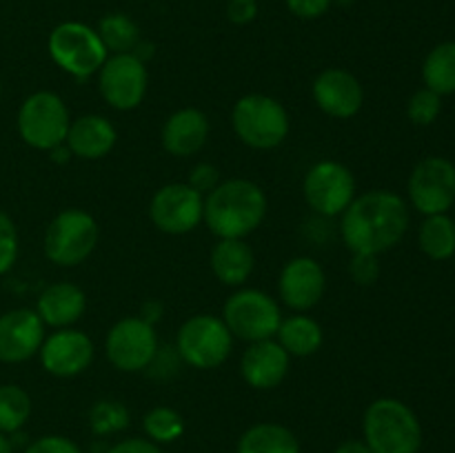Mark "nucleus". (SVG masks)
<instances>
[{
  "label": "nucleus",
  "mask_w": 455,
  "mask_h": 453,
  "mask_svg": "<svg viewBox=\"0 0 455 453\" xmlns=\"http://www.w3.org/2000/svg\"><path fill=\"white\" fill-rule=\"evenodd\" d=\"M409 229V207L403 195L387 189H373L355 195L340 216V235L351 253L389 251Z\"/></svg>",
  "instance_id": "f257e3e1"
},
{
  "label": "nucleus",
  "mask_w": 455,
  "mask_h": 453,
  "mask_svg": "<svg viewBox=\"0 0 455 453\" xmlns=\"http://www.w3.org/2000/svg\"><path fill=\"white\" fill-rule=\"evenodd\" d=\"M267 194L258 182L247 178L222 180L212 194L204 195L203 222L218 240L247 238L262 226L267 218Z\"/></svg>",
  "instance_id": "f03ea898"
},
{
  "label": "nucleus",
  "mask_w": 455,
  "mask_h": 453,
  "mask_svg": "<svg viewBox=\"0 0 455 453\" xmlns=\"http://www.w3.org/2000/svg\"><path fill=\"white\" fill-rule=\"evenodd\" d=\"M363 440L371 453H418L422 425L403 400L378 398L364 409Z\"/></svg>",
  "instance_id": "7ed1b4c3"
},
{
  "label": "nucleus",
  "mask_w": 455,
  "mask_h": 453,
  "mask_svg": "<svg viewBox=\"0 0 455 453\" xmlns=\"http://www.w3.org/2000/svg\"><path fill=\"white\" fill-rule=\"evenodd\" d=\"M231 127L249 149L271 151L289 136V114L283 102L267 93H247L231 109Z\"/></svg>",
  "instance_id": "20e7f679"
},
{
  "label": "nucleus",
  "mask_w": 455,
  "mask_h": 453,
  "mask_svg": "<svg viewBox=\"0 0 455 453\" xmlns=\"http://www.w3.org/2000/svg\"><path fill=\"white\" fill-rule=\"evenodd\" d=\"M100 226L84 209H62L52 218L43 235V251L52 265L78 266L96 251Z\"/></svg>",
  "instance_id": "39448f33"
},
{
  "label": "nucleus",
  "mask_w": 455,
  "mask_h": 453,
  "mask_svg": "<svg viewBox=\"0 0 455 453\" xmlns=\"http://www.w3.org/2000/svg\"><path fill=\"white\" fill-rule=\"evenodd\" d=\"M220 318L225 320L234 340L251 345V342L275 338L284 315L280 311V302L269 293L260 289L240 287L227 298Z\"/></svg>",
  "instance_id": "423d86ee"
},
{
  "label": "nucleus",
  "mask_w": 455,
  "mask_h": 453,
  "mask_svg": "<svg viewBox=\"0 0 455 453\" xmlns=\"http://www.w3.org/2000/svg\"><path fill=\"white\" fill-rule=\"evenodd\" d=\"M47 49L52 60L65 74L78 80L96 76L109 58V52L102 44L98 31L76 20H67L53 27L47 40Z\"/></svg>",
  "instance_id": "0eeeda50"
},
{
  "label": "nucleus",
  "mask_w": 455,
  "mask_h": 453,
  "mask_svg": "<svg viewBox=\"0 0 455 453\" xmlns=\"http://www.w3.org/2000/svg\"><path fill=\"white\" fill-rule=\"evenodd\" d=\"M234 349V336L220 315L198 314L187 318L176 333L178 358L191 369H218Z\"/></svg>",
  "instance_id": "6e6552de"
},
{
  "label": "nucleus",
  "mask_w": 455,
  "mask_h": 453,
  "mask_svg": "<svg viewBox=\"0 0 455 453\" xmlns=\"http://www.w3.org/2000/svg\"><path fill=\"white\" fill-rule=\"evenodd\" d=\"M71 115L69 107L58 93L34 91L22 100L16 115L18 136L38 151H52L67 140Z\"/></svg>",
  "instance_id": "1a4fd4ad"
},
{
  "label": "nucleus",
  "mask_w": 455,
  "mask_h": 453,
  "mask_svg": "<svg viewBox=\"0 0 455 453\" xmlns=\"http://www.w3.org/2000/svg\"><path fill=\"white\" fill-rule=\"evenodd\" d=\"M158 336L156 327L142 320L140 315L120 318L107 331L105 355L114 369L123 373L147 371L158 354Z\"/></svg>",
  "instance_id": "9d476101"
},
{
  "label": "nucleus",
  "mask_w": 455,
  "mask_h": 453,
  "mask_svg": "<svg viewBox=\"0 0 455 453\" xmlns=\"http://www.w3.org/2000/svg\"><path fill=\"white\" fill-rule=\"evenodd\" d=\"M302 194L315 216H342L355 198L354 171L338 160H320L305 173Z\"/></svg>",
  "instance_id": "9b49d317"
},
{
  "label": "nucleus",
  "mask_w": 455,
  "mask_h": 453,
  "mask_svg": "<svg viewBox=\"0 0 455 453\" xmlns=\"http://www.w3.org/2000/svg\"><path fill=\"white\" fill-rule=\"evenodd\" d=\"M149 87L147 65L133 53H111L98 71V91L116 111H133L145 100Z\"/></svg>",
  "instance_id": "f8f14e48"
},
{
  "label": "nucleus",
  "mask_w": 455,
  "mask_h": 453,
  "mask_svg": "<svg viewBox=\"0 0 455 453\" xmlns=\"http://www.w3.org/2000/svg\"><path fill=\"white\" fill-rule=\"evenodd\" d=\"M204 213V195L187 182L163 185L149 200V220L167 235L191 234L200 226Z\"/></svg>",
  "instance_id": "ddd939ff"
},
{
  "label": "nucleus",
  "mask_w": 455,
  "mask_h": 453,
  "mask_svg": "<svg viewBox=\"0 0 455 453\" xmlns=\"http://www.w3.org/2000/svg\"><path fill=\"white\" fill-rule=\"evenodd\" d=\"M407 191L413 209L425 216L447 213L455 203V164L440 155L420 160L409 176Z\"/></svg>",
  "instance_id": "4468645a"
},
{
  "label": "nucleus",
  "mask_w": 455,
  "mask_h": 453,
  "mask_svg": "<svg viewBox=\"0 0 455 453\" xmlns=\"http://www.w3.org/2000/svg\"><path fill=\"white\" fill-rule=\"evenodd\" d=\"M96 355L93 340L74 327L53 329L38 351L40 364L53 378H76L87 371Z\"/></svg>",
  "instance_id": "2eb2a0df"
},
{
  "label": "nucleus",
  "mask_w": 455,
  "mask_h": 453,
  "mask_svg": "<svg viewBox=\"0 0 455 453\" xmlns=\"http://www.w3.org/2000/svg\"><path fill=\"white\" fill-rule=\"evenodd\" d=\"M327 291V275L320 262L309 256H296L280 269L278 296L296 314H307L320 305Z\"/></svg>",
  "instance_id": "dca6fc26"
},
{
  "label": "nucleus",
  "mask_w": 455,
  "mask_h": 453,
  "mask_svg": "<svg viewBox=\"0 0 455 453\" xmlns=\"http://www.w3.org/2000/svg\"><path fill=\"white\" fill-rule=\"evenodd\" d=\"M311 96L323 114L336 120L354 118L364 105V89L360 80L340 67L320 71L311 84Z\"/></svg>",
  "instance_id": "f3484780"
},
{
  "label": "nucleus",
  "mask_w": 455,
  "mask_h": 453,
  "mask_svg": "<svg viewBox=\"0 0 455 453\" xmlns=\"http://www.w3.org/2000/svg\"><path fill=\"white\" fill-rule=\"evenodd\" d=\"M44 322L36 309L4 311L0 315V362L20 364L38 355L44 340Z\"/></svg>",
  "instance_id": "a211bd4d"
},
{
  "label": "nucleus",
  "mask_w": 455,
  "mask_h": 453,
  "mask_svg": "<svg viewBox=\"0 0 455 453\" xmlns=\"http://www.w3.org/2000/svg\"><path fill=\"white\" fill-rule=\"evenodd\" d=\"M289 367L291 355L278 345L275 338L251 342L240 358V376L256 391H271L283 385Z\"/></svg>",
  "instance_id": "6ab92c4d"
},
{
  "label": "nucleus",
  "mask_w": 455,
  "mask_h": 453,
  "mask_svg": "<svg viewBox=\"0 0 455 453\" xmlns=\"http://www.w3.org/2000/svg\"><path fill=\"white\" fill-rule=\"evenodd\" d=\"M209 133H212V124H209L207 114L196 107H182L167 115L163 131H160V140L169 155L189 158V155L203 151L209 140Z\"/></svg>",
  "instance_id": "aec40b11"
},
{
  "label": "nucleus",
  "mask_w": 455,
  "mask_h": 453,
  "mask_svg": "<svg viewBox=\"0 0 455 453\" xmlns=\"http://www.w3.org/2000/svg\"><path fill=\"white\" fill-rule=\"evenodd\" d=\"M118 142V129L100 114H84L71 120L65 145L71 155L80 160H102L114 151Z\"/></svg>",
  "instance_id": "412c9836"
},
{
  "label": "nucleus",
  "mask_w": 455,
  "mask_h": 453,
  "mask_svg": "<svg viewBox=\"0 0 455 453\" xmlns=\"http://www.w3.org/2000/svg\"><path fill=\"white\" fill-rule=\"evenodd\" d=\"M87 311V293L74 282H53L43 289L36 302V314L44 327H74Z\"/></svg>",
  "instance_id": "4be33fe9"
},
{
  "label": "nucleus",
  "mask_w": 455,
  "mask_h": 453,
  "mask_svg": "<svg viewBox=\"0 0 455 453\" xmlns=\"http://www.w3.org/2000/svg\"><path fill=\"white\" fill-rule=\"evenodd\" d=\"M209 266L225 287H243L256 269V256L243 238H220L209 253Z\"/></svg>",
  "instance_id": "5701e85b"
},
{
  "label": "nucleus",
  "mask_w": 455,
  "mask_h": 453,
  "mask_svg": "<svg viewBox=\"0 0 455 453\" xmlns=\"http://www.w3.org/2000/svg\"><path fill=\"white\" fill-rule=\"evenodd\" d=\"M275 340L291 358H309L320 351L324 333L318 320L307 314H293L283 318Z\"/></svg>",
  "instance_id": "b1692460"
},
{
  "label": "nucleus",
  "mask_w": 455,
  "mask_h": 453,
  "mask_svg": "<svg viewBox=\"0 0 455 453\" xmlns=\"http://www.w3.org/2000/svg\"><path fill=\"white\" fill-rule=\"evenodd\" d=\"M235 453H300V440L280 422H258L240 435Z\"/></svg>",
  "instance_id": "393cba45"
},
{
  "label": "nucleus",
  "mask_w": 455,
  "mask_h": 453,
  "mask_svg": "<svg viewBox=\"0 0 455 453\" xmlns=\"http://www.w3.org/2000/svg\"><path fill=\"white\" fill-rule=\"evenodd\" d=\"M418 242L431 260H449L455 253V222L447 213L427 216L418 234Z\"/></svg>",
  "instance_id": "a878e982"
},
{
  "label": "nucleus",
  "mask_w": 455,
  "mask_h": 453,
  "mask_svg": "<svg viewBox=\"0 0 455 453\" xmlns=\"http://www.w3.org/2000/svg\"><path fill=\"white\" fill-rule=\"evenodd\" d=\"M425 87L438 96L455 93V43H443L429 52L422 65Z\"/></svg>",
  "instance_id": "bb28decb"
},
{
  "label": "nucleus",
  "mask_w": 455,
  "mask_h": 453,
  "mask_svg": "<svg viewBox=\"0 0 455 453\" xmlns=\"http://www.w3.org/2000/svg\"><path fill=\"white\" fill-rule=\"evenodd\" d=\"M34 402L20 385H0V433H20L29 422Z\"/></svg>",
  "instance_id": "cd10ccee"
},
{
  "label": "nucleus",
  "mask_w": 455,
  "mask_h": 453,
  "mask_svg": "<svg viewBox=\"0 0 455 453\" xmlns=\"http://www.w3.org/2000/svg\"><path fill=\"white\" fill-rule=\"evenodd\" d=\"M96 31L109 56L111 53H133V49L142 40L136 20L127 13H107L105 18H100Z\"/></svg>",
  "instance_id": "c85d7f7f"
},
{
  "label": "nucleus",
  "mask_w": 455,
  "mask_h": 453,
  "mask_svg": "<svg viewBox=\"0 0 455 453\" xmlns=\"http://www.w3.org/2000/svg\"><path fill=\"white\" fill-rule=\"evenodd\" d=\"M142 429H145V438H149L156 444H172L182 438L185 433V417L172 407L149 409L142 417Z\"/></svg>",
  "instance_id": "c756f323"
},
{
  "label": "nucleus",
  "mask_w": 455,
  "mask_h": 453,
  "mask_svg": "<svg viewBox=\"0 0 455 453\" xmlns=\"http://www.w3.org/2000/svg\"><path fill=\"white\" fill-rule=\"evenodd\" d=\"M89 420V429L93 431V435H100V438H107V435L120 433L129 426V409L124 407L120 400H98L93 402V407L89 409L87 413Z\"/></svg>",
  "instance_id": "7c9ffc66"
},
{
  "label": "nucleus",
  "mask_w": 455,
  "mask_h": 453,
  "mask_svg": "<svg viewBox=\"0 0 455 453\" xmlns=\"http://www.w3.org/2000/svg\"><path fill=\"white\" fill-rule=\"evenodd\" d=\"M440 111H443V96H438L431 89H420L409 98L407 115L413 124L418 127H429L438 120Z\"/></svg>",
  "instance_id": "2f4dec72"
},
{
  "label": "nucleus",
  "mask_w": 455,
  "mask_h": 453,
  "mask_svg": "<svg viewBox=\"0 0 455 453\" xmlns=\"http://www.w3.org/2000/svg\"><path fill=\"white\" fill-rule=\"evenodd\" d=\"M18 253H20V235H18L16 222L0 209V275L13 269Z\"/></svg>",
  "instance_id": "473e14b6"
},
{
  "label": "nucleus",
  "mask_w": 455,
  "mask_h": 453,
  "mask_svg": "<svg viewBox=\"0 0 455 453\" xmlns=\"http://www.w3.org/2000/svg\"><path fill=\"white\" fill-rule=\"evenodd\" d=\"M349 275L358 287H371L380 278V260L373 253H351Z\"/></svg>",
  "instance_id": "72a5a7b5"
},
{
  "label": "nucleus",
  "mask_w": 455,
  "mask_h": 453,
  "mask_svg": "<svg viewBox=\"0 0 455 453\" xmlns=\"http://www.w3.org/2000/svg\"><path fill=\"white\" fill-rule=\"evenodd\" d=\"M22 453H83V449H80L78 442L67 438V435L52 433L31 440Z\"/></svg>",
  "instance_id": "f704fd0d"
},
{
  "label": "nucleus",
  "mask_w": 455,
  "mask_h": 453,
  "mask_svg": "<svg viewBox=\"0 0 455 453\" xmlns=\"http://www.w3.org/2000/svg\"><path fill=\"white\" fill-rule=\"evenodd\" d=\"M220 171H218L216 164L212 163H198L191 167L189 171V178H187V185L191 187V189L198 191L200 195H207L212 194L213 189H216L218 185H220Z\"/></svg>",
  "instance_id": "c9c22d12"
},
{
  "label": "nucleus",
  "mask_w": 455,
  "mask_h": 453,
  "mask_svg": "<svg viewBox=\"0 0 455 453\" xmlns=\"http://www.w3.org/2000/svg\"><path fill=\"white\" fill-rule=\"evenodd\" d=\"M333 0H287V9L302 20H315L331 9Z\"/></svg>",
  "instance_id": "e433bc0d"
},
{
  "label": "nucleus",
  "mask_w": 455,
  "mask_h": 453,
  "mask_svg": "<svg viewBox=\"0 0 455 453\" xmlns=\"http://www.w3.org/2000/svg\"><path fill=\"white\" fill-rule=\"evenodd\" d=\"M258 16V0H229L227 3V18L234 25H249Z\"/></svg>",
  "instance_id": "4c0bfd02"
},
{
  "label": "nucleus",
  "mask_w": 455,
  "mask_h": 453,
  "mask_svg": "<svg viewBox=\"0 0 455 453\" xmlns=\"http://www.w3.org/2000/svg\"><path fill=\"white\" fill-rule=\"evenodd\" d=\"M107 453H163L160 444L151 442L149 438H124L116 442Z\"/></svg>",
  "instance_id": "58836bf2"
},
{
  "label": "nucleus",
  "mask_w": 455,
  "mask_h": 453,
  "mask_svg": "<svg viewBox=\"0 0 455 453\" xmlns=\"http://www.w3.org/2000/svg\"><path fill=\"white\" fill-rule=\"evenodd\" d=\"M140 318L147 320V322L154 324V327H156V322L163 318V305H160V302H156V300L145 302V305H142V311H140Z\"/></svg>",
  "instance_id": "ea45409f"
},
{
  "label": "nucleus",
  "mask_w": 455,
  "mask_h": 453,
  "mask_svg": "<svg viewBox=\"0 0 455 453\" xmlns=\"http://www.w3.org/2000/svg\"><path fill=\"white\" fill-rule=\"evenodd\" d=\"M333 453H371L369 447L364 444V440H345L342 444H338V449Z\"/></svg>",
  "instance_id": "a19ab883"
},
{
  "label": "nucleus",
  "mask_w": 455,
  "mask_h": 453,
  "mask_svg": "<svg viewBox=\"0 0 455 453\" xmlns=\"http://www.w3.org/2000/svg\"><path fill=\"white\" fill-rule=\"evenodd\" d=\"M49 154V158L53 160V163H58V164H65V163H69L71 158H74V155H71V151H69V147L65 145V142H62V145H58V147H53L52 151H47Z\"/></svg>",
  "instance_id": "79ce46f5"
},
{
  "label": "nucleus",
  "mask_w": 455,
  "mask_h": 453,
  "mask_svg": "<svg viewBox=\"0 0 455 453\" xmlns=\"http://www.w3.org/2000/svg\"><path fill=\"white\" fill-rule=\"evenodd\" d=\"M13 442H12V438H9V435H4V433H0V453H13Z\"/></svg>",
  "instance_id": "37998d69"
},
{
  "label": "nucleus",
  "mask_w": 455,
  "mask_h": 453,
  "mask_svg": "<svg viewBox=\"0 0 455 453\" xmlns=\"http://www.w3.org/2000/svg\"><path fill=\"white\" fill-rule=\"evenodd\" d=\"M0 100H3V83H0Z\"/></svg>",
  "instance_id": "c03bdc74"
}]
</instances>
